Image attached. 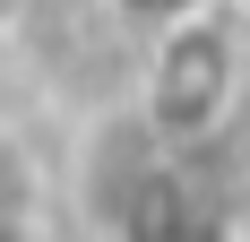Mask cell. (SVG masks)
<instances>
[{"mask_svg": "<svg viewBox=\"0 0 250 242\" xmlns=\"http://www.w3.org/2000/svg\"><path fill=\"white\" fill-rule=\"evenodd\" d=\"M18 225H26V173H18V156L0 147V242H18Z\"/></svg>", "mask_w": 250, "mask_h": 242, "instance_id": "1", "label": "cell"}, {"mask_svg": "<svg viewBox=\"0 0 250 242\" xmlns=\"http://www.w3.org/2000/svg\"><path fill=\"white\" fill-rule=\"evenodd\" d=\"M112 9H129V18H147V26H190L199 18V0H112Z\"/></svg>", "mask_w": 250, "mask_h": 242, "instance_id": "2", "label": "cell"}]
</instances>
